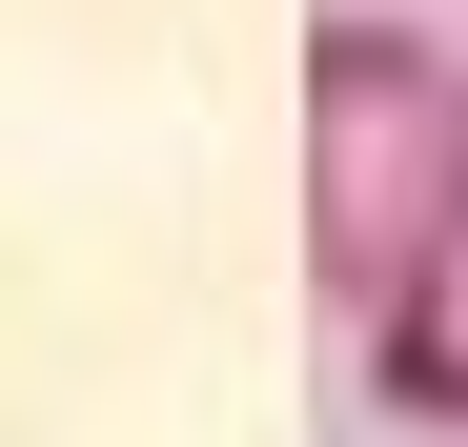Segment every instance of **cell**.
I'll list each match as a JSON object with an SVG mask.
<instances>
[{
	"label": "cell",
	"mask_w": 468,
	"mask_h": 447,
	"mask_svg": "<svg viewBox=\"0 0 468 447\" xmlns=\"http://www.w3.org/2000/svg\"><path fill=\"white\" fill-rule=\"evenodd\" d=\"M305 285L408 427H468V41L387 0L305 21Z\"/></svg>",
	"instance_id": "obj_1"
}]
</instances>
